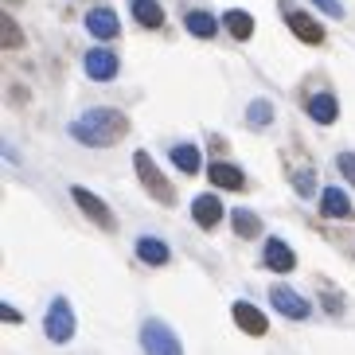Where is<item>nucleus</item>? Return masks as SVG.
<instances>
[{
	"mask_svg": "<svg viewBox=\"0 0 355 355\" xmlns=\"http://www.w3.org/2000/svg\"><path fill=\"white\" fill-rule=\"evenodd\" d=\"M125 133H129V117L121 114V110H110V105L86 110V114L71 125L74 141H83V145H90V148H110Z\"/></svg>",
	"mask_w": 355,
	"mask_h": 355,
	"instance_id": "1",
	"label": "nucleus"
},
{
	"mask_svg": "<svg viewBox=\"0 0 355 355\" xmlns=\"http://www.w3.org/2000/svg\"><path fill=\"white\" fill-rule=\"evenodd\" d=\"M133 168H137V176H141V188L157 199V203H164V207H172V203H176V188L164 180V172L153 164V157H148V153H133Z\"/></svg>",
	"mask_w": 355,
	"mask_h": 355,
	"instance_id": "2",
	"label": "nucleus"
},
{
	"mask_svg": "<svg viewBox=\"0 0 355 355\" xmlns=\"http://www.w3.org/2000/svg\"><path fill=\"white\" fill-rule=\"evenodd\" d=\"M141 347H145V355H184L176 332H172L164 320H145L141 324Z\"/></svg>",
	"mask_w": 355,
	"mask_h": 355,
	"instance_id": "3",
	"label": "nucleus"
},
{
	"mask_svg": "<svg viewBox=\"0 0 355 355\" xmlns=\"http://www.w3.org/2000/svg\"><path fill=\"white\" fill-rule=\"evenodd\" d=\"M43 332H47L51 344H67L74 336V313H71V301L67 297H55L51 301V309L43 316Z\"/></svg>",
	"mask_w": 355,
	"mask_h": 355,
	"instance_id": "4",
	"label": "nucleus"
},
{
	"mask_svg": "<svg viewBox=\"0 0 355 355\" xmlns=\"http://www.w3.org/2000/svg\"><path fill=\"white\" fill-rule=\"evenodd\" d=\"M71 199L78 203V211H83L86 219H94L102 230H114V211L105 207L94 191H86V188H78V184H74V188H71Z\"/></svg>",
	"mask_w": 355,
	"mask_h": 355,
	"instance_id": "5",
	"label": "nucleus"
},
{
	"mask_svg": "<svg viewBox=\"0 0 355 355\" xmlns=\"http://www.w3.org/2000/svg\"><path fill=\"white\" fill-rule=\"evenodd\" d=\"M270 301H273V309H277L282 316H289V320H304V316L313 313L309 301H304L301 293H293L289 285H277V289L270 293Z\"/></svg>",
	"mask_w": 355,
	"mask_h": 355,
	"instance_id": "6",
	"label": "nucleus"
},
{
	"mask_svg": "<svg viewBox=\"0 0 355 355\" xmlns=\"http://www.w3.org/2000/svg\"><path fill=\"white\" fill-rule=\"evenodd\" d=\"M117 59L110 47H94V51H86V74L94 78V83H110V78H117Z\"/></svg>",
	"mask_w": 355,
	"mask_h": 355,
	"instance_id": "7",
	"label": "nucleus"
},
{
	"mask_svg": "<svg viewBox=\"0 0 355 355\" xmlns=\"http://www.w3.org/2000/svg\"><path fill=\"white\" fill-rule=\"evenodd\" d=\"M230 316H234V324H239V328H242L246 336H266V332H270V324H266V313H261V309H254L250 301H234Z\"/></svg>",
	"mask_w": 355,
	"mask_h": 355,
	"instance_id": "8",
	"label": "nucleus"
},
{
	"mask_svg": "<svg viewBox=\"0 0 355 355\" xmlns=\"http://www.w3.org/2000/svg\"><path fill=\"white\" fill-rule=\"evenodd\" d=\"M285 24H289L293 35L304 40V43H320L324 40V28L309 16V12H301V8H285Z\"/></svg>",
	"mask_w": 355,
	"mask_h": 355,
	"instance_id": "9",
	"label": "nucleus"
},
{
	"mask_svg": "<svg viewBox=\"0 0 355 355\" xmlns=\"http://www.w3.org/2000/svg\"><path fill=\"white\" fill-rule=\"evenodd\" d=\"M261 261H266V270H273V273H289L293 266H297V254H293L282 239H266V254H261Z\"/></svg>",
	"mask_w": 355,
	"mask_h": 355,
	"instance_id": "10",
	"label": "nucleus"
},
{
	"mask_svg": "<svg viewBox=\"0 0 355 355\" xmlns=\"http://www.w3.org/2000/svg\"><path fill=\"white\" fill-rule=\"evenodd\" d=\"M86 32L94 35V40H114V35L121 32V24H117V16L110 8H94L86 16Z\"/></svg>",
	"mask_w": 355,
	"mask_h": 355,
	"instance_id": "11",
	"label": "nucleus"
},
{
	"mask_svg": "<svg viewBox=\"0 0 355 355\" xmlns=\"http://www.w3.org/2000/svg\"><path fill=\"white\" fill-rule=\"evenodd\" d=\"M191 219H196L203 230H211L215 223L223 219V203L215 196H196L191 199Z\"/></svg>",
	"mask_w": 355,
	"mask_h": 355,
	"instance_id": "12",
	"label": "nucleus"
},
{
	"mask_svg": "<svg viewBox=\"0 0 355 355\" xmlns=\"http://www.w3.org/2000/svg\"><path fill=\"white\" fill-rule=\"evenodd\" d=\"M309 117L313 121H320V125H332L336 117H340V102H336V94H313L309 98Z\"/></svg>",
	"mask_w": 355,
	"mask_h": 355,
	"instance_id": "13",
	"label": "nucleus"
},
{
	"mask_svg": "<svg viewBox=\"0 0 355 355\" xmlns=\"http://www.w3.org/2000/svg\"><path fill=\"white\" fill-rule=\"evenodd\" d=\"M320 211L324 219H352V203H347V196L340 188H328L320 196Z\"/></svg>",
	"mask_w": 355,
	"mask_h": 355,
	"instance_id": "14",
	"label": "nucleus"
},
{
	"mask_svg": "<svg viewBox=\"0 0 355 355\" xmlns=\"http://www.w3.org/2000/svg\"><path fill=\"white\" fill-rule=\"evenodd\" d=\"M137 258L148 261V266H164L168 258H172V250H168L160 239H153V234H145V239H137Z\"/></svg>",
	"mask_w": 355,
	"mask_h": 355,
	"instance_id": "15",
	"label": "nucleus"
},
{
	"mask_svg": "<svg viewBox=\"0 0 355 355\" xmlns=\"http://www.w3.org/2000/svg\"><path fill=\"white\" fill-rule=\"evenodd\" d=\"M223 28H227L234 40H250L254 35V16L250 12H242V8H230L227 16H223Z\"/></svg>",
	"mask_w": 355,
	"mask_h": 355,
	"instance_id": "16",
	"label": "nucleus"
},
{
	"mask_svg": "<svg viewBox=\"0 0 355 355\" xmlns=\"http://www.w3.org/2000/svg\"><path fill=\"white\" fill-rule=\"evenodd\" d=\"M207 176H211V184H215V188H230V191H239L242 184H246V176H242L234 164H211Z\"/></svg>",
	"mask_w": 355,
	"mask_h": 355,
	"instance_id": "17",
	"label": "nucleus"
},
{
	"mask_svg": "<svg viewBox=\"0 0 355 355\" xmlns=\"http://www.w3.org/2000/svg\"><path fill=\"white\" fill-rule=\"evenodd\" d=\"M188 32L196 35V40H211V35H219V20L211 16V12H188Z\"/></svg>",
	"mask_w": 355,
	"mask_h": 355,
	"instance_id": "18",
	"label": "nucleus"
},
{
	"mask_svg": "<svg viewBox=\"0 0 355 355\" xmlns=\"http://www.w3.org/2000/svg\"><path fill=\"white\" fill-rule=\"evenodd\" d=\"M133 16H137V24H145V28H160V24H164V12H160L157 0H133Z\"/></svg>",
	"mask_w": 355,
	"mask_h": 355,
	"instance_id": "19",
	"label": "nucleus"
},
{
	"mask_svg": "<svg viewBox=\"0 0 355 355\" xmlns=\"http://www.w3.org/2000/svg\"><path fill=\"white\" fill-rule=\"evenodd\" d=\"M172 164H176L180 172H188V176H196L203 160H199V148H196V145H176V148H172Z\"/></svg>",
	"mask_w": 355,
	"mask_h": 355,
	"instance_id": "20",
	"label": "nucleus"
},
{
	"mask_svg": "<svg viewBox=\"0 0 355 355\" xmlns=\"http://www.w3.org/2000/svg\"><path fill=\"white\" fill-rule=\"evenodd\" d=\"M230 223H234V234H242V239H258V234H261L258 215H254V211H246V207L234 211V215H230Z\"/></svg>",
	"mask_w": 355,
	"mask_h": 355,
	"instance_id": "21",
	"label": "nucleus"
},
{
	"mask_svg": "<svg viewBox=\"0 0 355 355\" xmlns=\"http://www.w3.org/2000/svg\"><path fill=\"white\" fill-rule=\"evenodd\" d=\"M246 121H250V129H266L273 121V105L266 98H254L250 110H246Z\"/></svg>",
	"mask_w": 355,
	"mask_h": 355,
	"instance_id": "22",
	"label": "nucleus"
},
{
	"mask_svg": "<svg viewBox=\"0 0 355 355\" xmlns=\"http://www.w3.org/2000/svg\"><path fill=\"white\" fill-rule=\"evenodd\" d=\"M0 28H4V51H12V47H20L24 43V35H20V28H16V20H12L8 12H4V16H0Z\"/></svg>",
	"mask_w": 355,
	"mask_h": 355,
	"instance_id": "23",
	"label": "nucleus"
},
{
	"mask_svg": "<svg viewBox=\"0 0 355 355\" xmlns=\"http://www.w3.org/2000/svg\"><path fill=\"white\" fill-rule=\"evenodd\" d=\"M293 188H297V196L301 199H309L316 191V176H313V168H301L297 176H293Z\"/></svg>",
	"mask_w": 355,
	"mask_h": 355,
	"instance_id": "24",
	"label": "nucleus"
},
{
	"mask_svg": "<svg viewBox=\"0 0 355 355\" xmlns=\"http://www.w3.org/2000/svg\"><path fill=\"white\" fill-rule=\"evenodd\" d=\"M313 4H316V8H324L332 20H340V16H344V4H340V0H313Z\"/></svg>",
	"mask_w": 355,
	"mask_h": 355,
	"instance_id": "25",
	"label": "nucleus"
},
{
	"mask_svg": "<svg viewBox=\"0 0 355 355\" xmlns=\"http://www.w3.org/2000/svg\"><path fill=\"white\" fill-rule=\"evenodd\" d=\"M340 172L355 184V153H340Z\"/></svg>",
	"mask_w": 355,
	"mask_h": 355,
	"instance_id": "26",
	"label": "nucleus"
},
{
	"mask_svg": "<svg viewBox=\"0 0 355 355\" xmlns=\"http://www.w3.org/2000/svg\"><path fill=\"white\" fill-rule=\"evenodd\" d=\"M0 316H4V324H20L24 320V313H16L12 304H4V309H0Z\"/></svg>",
	"mask_w": 355,
	"mask_h": 355,
	"instance_id": "27",
	"label": "nucleus"
}]
</instances>
